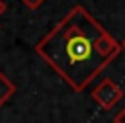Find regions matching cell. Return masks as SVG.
<instances>
[{"instance_id": "cell-1", "label": "cell", "mask_w": 125, "mask_h": 123, "mask_svg": "<svg viewBox=\"0 0 125 123\" xmlns=\"http://www.w3.org/2000/svg\"><path fill=\"white\" fill-rule=\"evenodd\" d=\"M35 53L74 92H82L119 57L121 47L82 4H76L37 41Z\"/></svg>"}, {"instance_id": "cell-2", "label": "cell", "mask_w": 125, "mask_h": 123, "mask_svg": "<svg viewBox=\"0 0 125 123\" xmlns=\"http://www.w3.org/2000/svg\"><path fill=\"white\" fill-rule=\"evenodd\" d=\"M123 98V90L109 78H104L92 92V100L96 103H100L102 109H111L115 107V103Z\"/></svg>"}, {"instance_id": "cell-3", "label": "cell", "mask_w": 125, "mask_h": 123, "mask_svg": "<svg viewBox=\"0 0 125 123\" xmlns=\"http://www.w3.org/2000/svg\"><path fill=\"white\" fill-rule=\"evenodd\" d=\"M14 94H16V84L0 70V107H2Z\"/></svg>"}, {"instance_id": "cell-4", "label": "cell", "mask_w": 125, "mask_h": 123, "mask_svg": "<svg viewBox=\"0 0 125 123\" xmlns=\"http://www.w3.org/2000/svg\"><path fill=\"white\" fill-rule=\"evenodd\" d=\"M43 2H45V0H21V4H23L25 8H29V10H37V8H41Z\"/></svg>"}, {"instance_id": "cell-5", "label": "cell", "mask_w": 125, "mask_h": 123, "mask_svg": "<svg viewBox=\"0 0 125 123\" xmlns=\"http://www.w3.org/2000/svg\"><path fill=\"white\" fill-rule=\"evenodd\" d=\"M113 123H125V107H123L121 111H117V113H115Z\"/></svg>"}, {"instance_id": "cell-6", "label": "cell", "mask_w": 125, "mask_h": 123, "mask_svg": "<svg viewBox=\"0 0 125 123\" xmlns=\"http://www.w3.org/2000/svg\"><path fill=\"white\" fill-rule=\"evenodd\" d=\"M4 12H6V2H4V0H0V16H2Z\"/></svg>"}, {"instance_id": "cell-7", "label": "cell", "mask_w": 125, "mask_h": 123, "mask_svg": "<svg viewBox=\"0 0 125 123\" xmlns=\"http://www.w3.org/2000/svg\"><path fill=\"white\" fill-rule=\"evenodd\" d=\"M119 47H121V51H125V39H123V41L119 43Z\"/></svg>"}]
</instances>
